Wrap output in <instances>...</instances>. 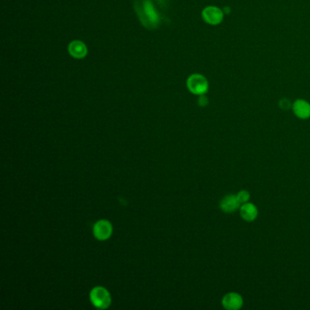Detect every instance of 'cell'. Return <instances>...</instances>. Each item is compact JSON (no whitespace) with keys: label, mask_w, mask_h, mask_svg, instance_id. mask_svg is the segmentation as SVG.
Instances as JSON below:
<instances>
[{"label":"cell","mask_w":310,"mask_h":310,"mask_svg":"<svg viewBox=\"0 0 310 310\" xmlns=\"http://www.w3.org/2000/svg\"><path fill=\"white\" fill-rule=\"evenodd\" d=\"M137 4L138 6H136V10L142 23L150 29L155 28L159 19L150 0H138Z\"/></svg>","instance_id":"6da1fadb"},{"label":"cell","mask_w":310,"mask_h":310,"mask_svg":"<svg viewBox=\"0 0 310 310\" xmlns=\"http://www.w3.org/2000/svg\"><path fill=\"white\" fill-rule=\"evenodd\" d=\"M92 304L100 310L108 309L111 304V297L109 291L103 287H96L90 292Z\"/></svg>","instance_id":"7a4b0ae2"},{"label":"cell","mask_w":310,"mask_h":310,"mask_svg":"<svg viewBox=\"0 0 310 310\" xmlns=\"http://www.w3.org/2000/svg\"><path fill=\"white\" fill-rule=\"evenodd\" d=\"M188 88L195 95L201 96L208 90V82L204 76L200 74H193L190 76L187 82Z\"/></svg>","instance_id":"3957f363"},{"label":"cell","mask_w":310,"mask_h":310,"mask_svg":"<svg viewBox=\"0 0 310 310\" xmlns=\"http://www.w3.org/2000/svg\"><path fill=\"white\" fill-rule=\"evenodd\" d=\"M224 12L218 6H207L202 12V17L205 22L212 26L219 25L223 21Z\"/></svg>","instance_id":"277c9868"},{"label":"cell","mask_w":310,"mask_h":310,"mask_svg":"<svg viewBox=\"0 0 310 310\" xmlns=\"http://www.w3.org/2000/svg\"><path fill=\"white\" fill-rule=\"evenodd\" d=\"M112 231H113L112 225L106 219L99 220L94 225V228H93V234L95 235V237L98 240H102V241L107 240L110 237V235H112Z\"/></svg>","instance_id":"5b68a950"},{"label":"cell","mask_w":310,"mask_h":310,"mask_svg":"<svg viewBox=\"0 0 310 310\" xmlns=\"http://www.w3.org/2000/svg\"><path fill=\"white\" fill-rule=\"evenodd\" d=\"M244 304V300L241 295L235 292L226 294L222 299V305L226 310H238L241 309Z\"/></svg>","instance_id":"8992f818"},{"label":"cell","mask_w":310,"mask_h":310,"mask_svg":"<svg viewBox=\"0 0 310 310\" xmlns=\"http://www.w3.org/2000/svg\"><path fill=\"white\" fill-rule=\"evenodd\" d=\"M294 114L300 119H308L310 117V104L304 99H297L292 105Z\"/></svg>","instance_id":"52a82bcc"},{"label":"cell","mask_w":310,"mask_h":310,"mask_svg":"<svg viewBox=\"0 0 310 310\" xmlns=\"http://www.w3.org/2000/svg\"><path fill=\"white\" fill-rule=\"evenodd\" d=\"M240 216L247 222H252L259 216V209L252 203L242 204L240 207Z\"/></svg>","instance_id":"ba28073f"},{"label":"cell","mask_w":310,"mask_h":310,"mask_svg":"<svg viewBox=\"0 0 310 310\" xmlns=\"http://www.w3.org/2000/svg\"><path fill=\"white\" fill-rule=\"evenodd\" d=\"M240 202L238 201L236 195H228L220 201L219 207L222 211L226 213H232L235 211L238 207H240Z\"/></svg>","instance_id":"9c48e42d"},{"label":"cell","mask_w":310,"mask_h":310,"mask_svg":"<svg viewBox=\"0 0 310 310\" xmlns=\"http://www.w3.org/2000/svg\"><path fill=\"white\" fill-rule=\"evenodd\" d=\"M69 53L76 58H85L87 54L86 45L81 41L76 40L70 43L69 46Z\"/></svg>","instance_id":"30bf717a"},{"label":"cell","mask_w":310,"mask_h":310,"mask_svg":"<svg viewBox=\"0 0 310 310\" xmlns=\"http://www.w3.org/2000/svg\"><path fill=\"white\" fill-rule=\"evenodd\" d=\"M236 197L242 205V204H245V203L248 202L249 198H250V194L247 190H241L236 194Z\"/></svg>","instance_id":"8fae6325"},{"label":"cell","mask_w":310,"mask_h":310,"mask_svg":"<svg viewBox=\"0 0 310 310\" xmlns=\"http://www.w3.org/2000/svg\"><path fill=\"white\" fill-rule=\"evenodd\" d=\"M292 105H293V104L291 103L290 100L287 99V98H282L281 100L279 101V107H280L283 110H287V109H292Z\"/></svg>","instance_id":"7c38bea8"},{"label":"cell","mask_w":310,"mask_h":310,"mask_svg":"<svg viewBox=\"0 0 310 310\" xmlns=\"http://www.w3.org/2000/svg\"><path fill=\"white\" fill-rule=\"evenodd\" d=\"M198 104H199L201 107H206L207 104H208V99H207V97H205L204 95H201V96L199 97V99H198Z\"/></svg>","instance_id":"4fadbf2b"}]
</instances>
